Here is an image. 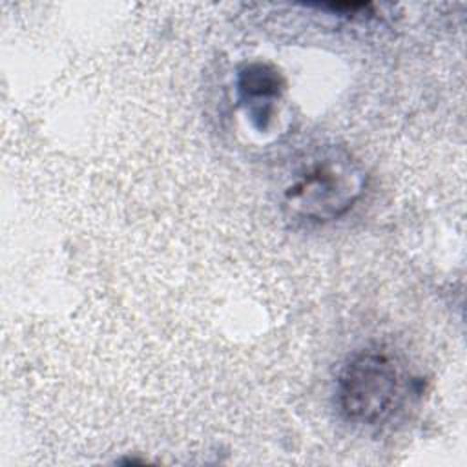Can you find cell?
Segmentation results:
<instances>
[{
  "mask_svg": "<svg viewBox=\"0 0 467 467\" xmlns=\"http://www.w3.org/2000/svg\"><path fill=\"white\" fill-rule=\"evenodd\" d=\"M365 188V173L352 155L328 146L310 155L283 190V206L290 217L327 223L347 213Z\"/></svg>",
  "mask_w": 467,
  "mask_h": 467,
  "instance_id": "cell-1",
  "label": "cell"
},
{
  "mask_svg": "<svg viewBox=\"0 0 467 467\" xmlns=\"http://www.w3.org/2000/svg\"><path fill=\"white\" fill-rule=\"evenodd\" d=\"M409 376L387 350L365 348L352 354L336 379V403L345 420L378 425L389 420L407 396Z\"/></svg>",
  "mask_w": 467,
  "mask_h": 467,
  "instance_id": "cell-2",
  "label": "cell"
},
{
  "mask_svg": "<svg viewBox=\"0 0 467 467\" xmlns=\"http://www.w3.org/2000/svg\"><path fill=\"white\" fill-rule=\"evenodd\" d=\"M285 89L283 75L270 64L252 62L239 69L237 93L252 120L263 130L272 117V104Z\"/></svg>",
  "mask_w": 467,
  "mask_h": 467,
  "instance_id": "cell-3",
  "label": "cell"
}]
</instances>
